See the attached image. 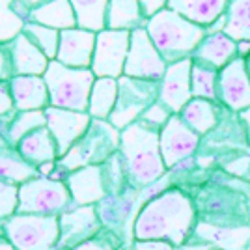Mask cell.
<instances>
[{
  "instance_id": "obj_1",
  "label": "cell",
  "mask_w": 250,
  "mask_h": 250,
  "mask_svg": "<svg viewBox=\"0 0 250 250\" xmlns=\"http://www.w3.org/2000/svg\"><path fill=\"white\" fill-rule=\"evenodd\" d=\"M196 222L194 198L183 188L170 187L142 206L133 224V235L135 241H167L181 249L190 241Z\"/></svg>"
},
{
  "instance_id": "obj_2",
  "label": "cell",
  "mask_w": 250,
  "mask_h": 250,
  "mask_svg": "<svg viewBox=\"0 0 250 250\" xmlns=\"http://www.w3.org/2000/svg\"><path fill=\"white\" fill-rule=\"evenodd\" d=\"M159 133L161 131L140 122H135L120 133V155L124 161L127 185L136 190H144L168 174L161 155Z\"/></svg>"
},
{
  "instance_id": "obj_3",
  "label": "cell",
  "mask_w": 250,
  "mask_h": 250,
  "mask_svg": "<svg viewBox=\"0 0 250 250\" xmlns=\"http://www.w3.org/2000/svg\"><path fill=\"white\" fill-rule=\"evenodd\" d=\"M146 32L168 65L192 58V52L208 36L204 26L188 21L170 8L157 11L153 17H149Z\"/></svg>"
},
{
  "instance_id": "obj_4",
  "label": "cell",
  "mask_w": 250,
  "mask_h": 250,
  "mask_svg": "<svg viewBox=\"0 0 250 250\" xmlns=\"http://www.w3.org/2000/svg\"><path fill=\"white\" fill-rule=\"evenodd\" d=\"M120 133L108 120H92L88 131L62 159L56 161V172L65 176L79 168L104 165L120 151Z\"/></svg>"
},
{
  "instance_id": "obj_5",
  "label": "cell",
  "mask_w": 250,
  "mask_h": 250,
  "mask_svg": "<svg viewBox=\"0 0 250 250\" xmlns=\"http://www.w3.org/2000/svg\"><path fill=\"white\" fill-rule=\"evenodd\" d=\"M43 79L49 90L51 106L75 112H88L92 86L97 79L92 69L67 67L58 60H51Z\"/></svg>"
},
{
  "instance_id": "obj_6",
  "label": "cell",
  "mask_w": 250,
  "mask_h": 250,
  "mask_svg": "<svg viewBox=\"0 0 250 250\" xmlns=\"http://www.w3.org/2000/svg\"><path fill=\"white\" fill-rule=\"evenodd\" d=\"M0 233L15 250H56L60 222L58 217L15 213L0 222Z\"/></svg>"
},
{
  "instance_id": "obj_7",
  "label": "cell",
  "mask_w": 250,
  "mask_h": 250,
  "mask_svg": "<svg viewBox=\"0 0 250 250\" xmlns=\"http://www.w3.org/2000/svg\"><path fill=\"white\" fill-rule=\"evenodd\" d=\"M71 206H73L71 192L62 179L40 176L19 185L17 213L21 215L60 217Z\"/></svg>"
},
{
  "instance_id": "obj_8",
  "label": "cell",
  "mask_w": 250,
  "mask_h": 250,
  "mask_svg": "<svg viewBox=\"0 0 250 250\" xmlns=\"http://www.w3.org/2000/svg\"><path fill=\"white\" fill-rule=\"evenodd\" d=\"M202 219L222 226H245L249 222V198L228 187H204L194 198Z\"/></svg>"
},
{
  "instance_id": "obj_9",
  "label": "cell",
  "mask_w": 250,
  "mask_h": 250,
  "mask_svg": "<svg viewBox=\"0 0 250 250\" xmlns=\"http://www.w3.org/2000/svg\"><path fill=\"white\" fill-rule=\"evenodd\" d=\"M159 99V83L133 79V77H120L118 79V101L108 118V122L118 131L133 125L140 120L147 106Z\"/></svg>"
},
{
  "instance_id": "obj_10",
  "label": "cell",
  "mask_w": 250,
  "mask_h": 250,
  "mask_svg": "<svg viewBox=\"0 0 250 250\" xmlns=\"http://www.w3.org/2000/svg\"><path fill=\"white\" fill-rule=\"evenodd\" d=\"M131 47V32L108 30L97 34L95 51L92 58V71L97 79H120L124 77V67Z\"/></svg>"
},
{
  "instance_id": "obj_11",
  "label": "cell",
  "mask_w": 250,
  "mask_h": 250,
  "mask_svg": "<svg viewBox=\"0 0 250 250\" xmlns=\"http://www.w3.org/2000/svg\"><path fill=\"white\" fill-rule=\"evenodd\" d=\"M167 67L168 63L149 40L146 28L131 32V47L124 67L125 77L161 83L167 73Z\"/></svg>"
},
{
  "instance_id": "obj_12",
  "label": "cell",
  "mask_w": 250,
  "mask_h": 250,
  "mask_svg": "<svg viewBox=\"0 0 250 250\" xmlns=\"http://www.w3.org/2000/svg\"><path fill=\"white\" fill-rule=\"evenodd\" d=\"M159 144H161V155L167 168L174 170L181 163L194 157L202 144V136L194 133L179 118V114H172L168 124L159 133Z\"/></svg>"
},
{
  "instance_id": "obj_13",
  "label": "cell",
  "mask_w": 250,
  "mask_h": 250,
  "mask_svg": "<svg viewBox=\"0 0 250 250\" xmlns=\"http://www.w3.org/2000/svg\"><path fill=\"white\" fill-rule=\"evenodd\" d=\"M60 241L56 250H71L103 231L97 206H71L58 217Z\"/></svg>"
},
{
  "instance_id": "obj_14",
  "label": "cell",
  "mask_w": 250,
  "mask_h": 250,
  "mask_svg": "<svg viewBox=\"0 0 250 250\" xmlns=\"http://www.w3.org/2000/svg\"><path fill=\"white\" fill-rule=\"evenodd\" d=\"M217 101L233 114L250 108V75L245 58H235L219 71Z\"/></svg>"
},
{
  "instance_id": "obj_15",
  "label": "cell",
  "mask_w": 250,
  "mask_h": 250,
  "mask_svg": "<svg viewBox=\"0 0 250 250\" xmlns=\"http://www.w3.org/2000/svg\"><path fill=\"white\" fill-rule=\"evenodd\" d=\"M45 116H47V129L51 131L58 147V159H62L83 138L92 124V116L88 112L63 110L56 106H47Z\"/></svg>"
},
{
  "instance_id": "obj_16",
  "label": "cell",
  "mask_w": 250,
  "mask_h": 250,
  "mask_svg": "<svg viewBox=\"0 0 250 250\" xmlns=\"http://www.w3.org/2000/svg\"><path fill=\"white\" fill-rule=\"evenodd\" d=\"M192 58L170 63L163 81L159 83V103H163L172 114H179L183 106L192 99L190 88Z\"/></svg>"
},
{
  "instance_id": "obj_17",
  "label": "cell",
  "mask_w": 250,
  "mask_h": 250,
  "mask_svg": "<svg viewBox=\"0 0 250 250\" xmlns=\"http://www.w3.org/2000/svg\"><path fill=\"white\" fill-rule=\"evenodd\" d=\"M65 185L71 192L75 206H95L97 202L106 198V183H104L103 165L79 168L63 177Z\"/></svg>"
},
{
  "instance_id": "obj_18",
  "label": "cell",
  "mask_w": 250,
  "mask_h": 250,
  "mask_svg": "<svg viewBox=\"0 0 250 250\" xmlns=\"http://www.w3.org/2000/svg\"><path fill=\"white\" fill-rule=\"evenodd\" d=\"M95 38L97 34L83 28H69L60 32V47L56 60L67 67L77 69H90L95 51Z\"/></svg>"
},
{
  "instance_id": "obj_19",
  "label": "cell",
  "mask_w": 250,
  "mask_h": 250,
  "mask_svg": "<svg viewBox=\"0 0 250 250\" xmlns=\"http://www.w3.org/2000/svg\"><path fill=\"white\" fill-rule=\"evenodd\" d=\"M190 241L206 243L219 250H247L250 245V224L245 226H222L198 220Z\"/></svg>"
},
{
  "instance_id": "obj_20",
  "label": "cell",
  "mask_w": 250,
  "mask_h": 250,
  "mask_svg": "<svg viewBox=\"0 0 250 250\" xmlns=\"http://www.w3.org/2000/svg\"><path fill=\"white\" fill-rule=\"evenodd\" d=\"M10 86L11 101L13 108L17 112L24 110H45L51 106L49 99V90L43 77H34V75H17L8 81Z\"/></svg>"
},
{
  "instance_id": "obj_21",
  "label": "cell",
  "mask_w": 250,
  "mask_h": 250,
  "mask_svg": "<svg viewBox=\"0 0 250 250\" xmlns=\"http://www.w3.org/2000/svg\"><path fill=\"white\" fill-rule=\"evenodd\" d=\"M239 58L237 54V42H233L224 32H208L196 51L192 52V60L220 71L229 62Z\"/></svg>"
},
{
  "instance_id": "obj_22",
  "label": "cell",
  "mask_w": 250,
  "mask_h": 250,
  "mask_svg": "<svg viewBox=\"0 0 250 250\" xmlns=\"http://www.w3.org/2000/svg\"><path fill=\"white\" fill-rule=\"evenodd\" d=\"M8 51L11 58V69L13 77L17 75H34V77H43L47 67H49V58L43 54L34 43L28 40L26 34H19L8 43Z\"/></svg>"
},
{
  "instance_id": "obj_23",
  "label": "cell",
  "mask_w": 250,
  "mask_h": 250,
  "mask_svg": "<svg viewBox=\"0 0 250 250\" xmlns=\"http://www.w3.org/2000/svg\"><path fill=\"white\" fill-rule=\"evenodd\" d=\"M228 4L229 0H168L167 8L204 28H209L224 15Z\"/></svg>"
},
{
  "instance_id": "obj_24",
  "label": "cell",
  "mask_w": 250,
  "mask_h": 250,
  "mask_svg": "<svg viewBox=\"0 0 250 250\" xmlns=\"http://www.w3.org/2000/svg\"><path fill=\"white\" fill-rule=\"evenodd\" d=\"M34 177H40L38 167L30 165L24 157L19 153L17 147L10 146L0 136V179L11 183V185H22Z\"/></svg>"
},
{
  "instance_id": "obj_25",
  "label": "cell",
  "mask_w": 250,
  "mask_h": 250,
  "mask_svg": "<svg viewBox=\"0 0 250 250\" xmlns=\"http://www.w3.org/2000/svg\"><path fill=\"white\" fill-rule=\"evenodd\" d=\"M220 116H222V106L219 103L196 97H192L179 112V118L202 138L208 136L211 131H215V127L220 122Z\"/></svg>"
},
{
  "instance_id": "obj_26",
  "label": "cell",
  "mask_w": 250,
  "mask_h": 250,
  "mask_svg": "<svg viewBox=\"0 0 250 250\" xmlns=\"http://www.w3.org/2000/svg\"><path fill=\"white\" fill-rule=\"evenodd\" d=\"M17 149L34 167H42L45 163L58 161V147H56V142L52 138L51 131L47 129V125L36 129L28 136H24L17 144Z\"/></svg>"
},
{
  "instance_id": "obj_27",
  "label": "cell",
  "mask_w": 250,
  "mask_h": 250,
  "mask_svg": "<svg viewBox=\"0 0 250 250\" xmlns=\"http://www.w3.org/2000/svg\"><path fill=\"white\" fill-rule=\"evenodd\" d=\"M147 17L138 0H110L106 8V28L108 30L135 32L146 28Z\"/></svg>"
},
{
  "instance_id": "obj_28",
  "label": "cell",
  "mask_w": 250,
  "mask_h": 250,
  "mask_svg": "<svg viewBox=\"0 0 250 250\" xmlns=\"http://www.w3.org/2000/svg\"><path fill=\"white\" fill-rule=\"evenodd\" d=\"M28 21L62 32L77 28V15L69 0H51L28 13Z\"/></svg>"
},
{
  "instance_id": "obj_29",
  "label": "cell",
  "mask_w": 250,
  "mask_h": 250,
  "mask_svg": "<svg viewBox=\"0 0 250 250\" xmlns=\"http://www.w3.org/2000/svg\"><path fill=\"white\" fill-rule=\"evenodd\" d=\"M47 125V116L45 110H24V112H17L15 108L8 114V122H6V129L2 138L10 144V146L17 147L24 136L34 133L36 129L45 127Z\"/></svg>"
},
{
  "instance_id": "obj_30",
  "label": "cell",
  "mask_w": 250,
  "mask_h": 250,
  "mask_svg": "<svg viewBox=\"0 0 250 250\" xmlns=\"http://www.w3.org/2000/svg\"><path fill=\"white\" fill-rule=\"evenodd\" d=\"M118 101V79H95L90 94L88 114L92 120H108Z\"/></svg>"
},
{
  "instance_id": "obj_31",
  "label": "cell",
  "mask_w": 250,
  "mask_h": 250,
  "mask_svg": "<svg viewBox=\"0 0 250 250\" xmlns=\"http://www.w3.org/2000/svg\"><path fill=\"white\" fill-rule=\"evenodd\" d=\"M77 15V26L83 30L103 32L106 28V8L110 0H69Z\"/></svg>"
},
{
  "instance_id": "obj_32",
  "label": "cell",
  "mask_w": 250,
  "mask_h": 250,
  "mask_svg": "<svg viewBox=\"0 0 250 250\" xmlns=\"http://www.w3.org/2000/svg\"><path fill=\"white\" fill-rule=\"evenodd\" d=\"M222 32L233 42H250V0H229Z\"/></svg>"
},
{
  "instance_id": "obj_33",
  "label": "cell",
  "mask_w": 250,
  "mask_h": 250,
  "mask_svg": "<svg viewBox=\"0 0 250 250\" xmlns=\"http://www.w3.org/2000/svg\"><path fill=\"white\" fill-rule=\"evenodd\" d=\"M217 81H219V71L217 69L202 65V63L192 60V71H190L192 97L219 103L217 101Z\"/></svg>"
},
{
  "instance_id": "obj_34",
  "label": "cell",
  "mask_w": 250,
  "mask_h": 250,
  "mask_svg": "<svg viewBox=\"0 0 250 250\" xmlns=\"http://www.w3.org/2000/svg\"><path fill=\"white\" fill-rule=\"evenodd\" d=\"M22 34L28 36L30 40L40 51L49 58V60H56V54H58V47H60V32L49 28V26H43L38 22L26 21Z\"/></svg>"
},
{
  "instance_id": "obj_35",
  "label": "cell",
  "mask_w": 250,
  "mask_h": 250,
  "mask_svg": "<svg viewBox=\"0 0 250 250\" xmlns=\"http://www.w3.org/2000/svg\"><path fill=\"white\" fill-rule=\"evenodd\" d=\"M24 24L26 21L15 11V0H0V45L17 38Z\"/></svg>"
},
{
  "instance_id": "obj_36",
  "label": "cell",
  "mask_w": 250,
  "mask_h": 250,
  "mask_svg": "<svg viewBox=\"0 0 250 250\" xmlns=\"http://www.w3.org/2000/svg\"><path fill=\"white\" fill-rule=\"evenodd\" d=\"M19 187L0 179V222L17 213Z\"/></svg>"
},
{
  "instance_id": "obj_37",
  "label": "cell",
  "mask_w": 250,
  "mask_h": 250,
  "mask_svg": "<svg viewBox=\"0 0 250 250\" xmlns=\"http://www.w3.org/2000/svg\"><path fill=\"white\" fill-rule=\"evenodd\" d=\"M170 118H172V112H170L163 103L155 101L151 106H147L146 110H144V114L140 116V120H138V122L147 125V127H151V129L161 131V129L168 124V120H170Z\"/></svg>"
},
{
  "instance_id": "obj_38",
  "label": "cell",
  "mask_w": 250,
  "mask_h": 250,
  "mask_svg": "<svg viewBox=\"0 0 250 250\" xmlns=\"http://www.w3.org/2000/svg\"><path fill=\"white\" fill-rule=\"evenodd\" d=\"M71 250H118V245H116L114 235H108V233L101 231L99 235H95L94 239L86 241V243Z\"/></svg>"
},
{
  "instance_id": "obj_39",
  "label": "cell",
  "mask_w": 250,
  "mask_h": 250,
  "mask_svg": "<svg viewBox=\"0 0 250 250\" xmlns=\"http://www.w3.org/2000/svg\"><path fill=\"white\" fill-rule=\"evenodd\" d=\"M222 168L228 174H231V176L243 177V179H249L250 181V153L249 155H241L231 159L229 163H224Z\"/></svg>"
},
{
  "instance_id": "obj_40",
  "label": "cell",
  "mask_w": 250,
  "mask_h": 250,
  "mask_svg": "<svg viewBox=\"0 0 250 250\" xmlns=\"http://www.w3.org/2000/svg\"><path fill=\"white\" fill-rule=\"evenodd\" d=\"M11 77H13V69H11L8 43H2L0 45V83H8Z\"/></svg>"
},
{
  "instance_id": "obj_41",
  "label": "cell",
  "mask_w": 250,
  "mask_h": 250,
  "mask_svg": "<svg viewBox=\"0 0 250 250\" xmlns=\"http://www.w3.org/2000/svg\"><path fill=\"white\" fill-rule=\"evenodd\" d=\"M51 0H15V11L21 15L24 21H28V13Z\"/></svg>"
},
{
  "instance_id": "obj_42",
  "label": "cell",
  "mask_w": 250,
  "mask_h": 250,
  "mask_svg": "<svg viewBox=\"0 0 250 250\" xmlns=\"http://www.w3.org/2000/svg\"><path fill=\"white\" fill-rule=\"evenodd\" d=\"M133 250H179L167 241H135Z\"/></svg>"
},
{
  "instance_id": "obj_43",
  "label": "cell",
  "mask_w": 250,
  "mask_h": 250,
  "mask_svg": "<svg viewBox=\"0 0 250 250\" xmlns=\"http://www.w3.org/2000/svg\"><path fill=\"white\" fill-rule=\"evenodd\" d=\"M13 110V101H11L10 86L8 83H0V118L10 114Z\"/></svg>"
},
{
  "instance_id": "obj_44",
  "label": "cell",
  "mask_w": 250,
  "mask_h": 250,
  "mask_svg": "<svg viewBox=\"0 0 250 250\" xmlns=\"http://www.w3.org/2000/svg\"><path fill=\"white\" fill-rule=\"evenodd\" d=\"M138 2H140L142 10H144V15H146L147 19L153 17L157 11L165 10L168 4V0H138Z\"/></svg>"
},
{
  "instance_id": "obj_45",
  "label": "cell",
  "mask_w": 250,
  "mask_h": 250,
  "mask_svg": "<svg viewBox=\"0 0 250 250\" xmlns=\"http://www.w3.org/2000/svg\"><path fill=\"white\" fill-rule=\"evenodd\" d=\"M179 250H219L211 245H206V243H194V241H188L185 247H181Z\"/></svg>"
},
{
  "instance_id": "obj_46",
  "label": "cell",
  "mask_w": 250,
  "mask_h": 250,
  "mask_svg": "<svg viewBox=\"0 0 250 250\" xmlns=\"http://www.w3.org/2000/svg\"><path fill=\"white\" fill-rule=\"evenodd\" d=\"M237 54H239V58H249L250 42H237Z\"/></svg>"
},
{
  "instance_id": "obj_47",
  "label": "cell",
  "mask_w": 250,
  "mask_h": 250,
  "mask_svg": "<svg viewBox=\"0 0 250 250\" xmlns=\"http://www.w3.org/2000/svg\"><path fill=\"white\" fill-rule=\"evenodd\" d=\"M239 118L241 122H243V125H245V129H247V138H249V147H250V108L245 110V112H241Z\"/></svg>"
},
{
  "instance_id": "obj_48",
  "label": "cell",
  "mask_w": 250,
  "mask_h": 250,
  "mask_svg": "<svg viewBox=\"0 0 250 250\" xmlns=\"http://www.w3.org/2000/svg\"><path fill=\"white\" fill-rule=\"evenodd\" d=\"M0 250H15V249H13V245H11L10 241L6 239L2 233H0Z\"/></svg>"
},
{
  "instance_id": "obj_49",
  "label": "cell",
  "mask_w": 250,
  "mask_h": 250,
  "mask_svg": "<svg viewBox=\"0 0 250 250\" xmlns=\"http://www.w3.org/2000/svg\"><path fill=\"white\" fill-rule=\"evenodd\" d=\"M6 122H8V114L0 118V136L4 135V129H6Z\"/></svg>"
},
{
  "instance_id": "obj_50",
  "label": "cell",
  "mask_w": 250,
  "mask_h": 250,
  "mask_svg": "<svg viewBox=\"0 0 250 250\" xmlns=\"http://www.w3.org/2000/svg\"><path fill=\"white\" fill-rule=\"evenodd\" d=\"M245 62H247V69H249V75H250V56L249 58H245Z\"/></svg>"
},
{
  "instance_id": "obj_51",
  "label": "cell",
  "mask_w": 250,
  "mask_h": 250,
  "mask_svg": "<svg viewBox=\"0 0 250 250\" xmlns=\"http://www.w3.org/2000/svg\"><path fill=\"white\" fill-rule=\"evenodd\" d=\"M249 222H250V200H249Z\"/></svg>"
}]
</instances>
